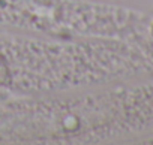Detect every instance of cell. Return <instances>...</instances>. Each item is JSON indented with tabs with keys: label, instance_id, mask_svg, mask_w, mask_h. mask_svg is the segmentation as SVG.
Listing matches in <instances>:
<instances>
[{
	"label": "cell",
	"instance_id": "obj_1",
	"mask_svg": "<svg viewBox=\"0 0 153 145\" xmlns=\"http://www.w3.org/2000/svg\"><path fill=\"white\" fill-rule=\"evenodd\" d=\"M123 55L108 39L0 33V91L86 88L116 75Z\"/></svg>",
	"mask_w": 153,
	"mask_h": 145
},
{
	"label": "cell",
	"instance_id": "obj_2",
	"mask_svg": "<svg viewBox=\"0 0 153 145\" xmlns=\"http://www.w3.org/2000/svg\"><path fill=\"white\" fill-rule=\"evenodd\" d=\"M128 23L126 11L92 0H0V29L14 33L108 39Z\"/></svg>",
	"mask_w": 153,
	"mask_h": 145
}]
</instances>
